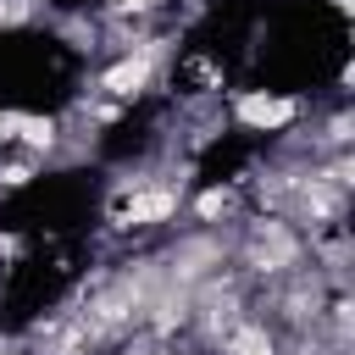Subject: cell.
<instances>
[{"mask_svg":"<svg viewBox=\"0 0 355 355\" xmlns=\"http://www.w3.org/2000/svg\"><path fill=\"white\" fill-rule=\"evenodd\" d=\"M305 255H311V244H305V233H300L288 216H261V211H250V216L233 227V272L250 283V294L283 283L288 272H300Z\"/></svg>","mask_w":355,"mask_h":355,"instance_id":"cell-1","label":"cell"},{"mask_svg":"<svg viewBox=\"0 0 355 355\" xmlns=\"http://www.w3.org/2000/svg\"><path fill=\"white\" fill-rule=\"evenodd\" d=\"M172 39H178V33H144V39H133L128 50L105 55V67L94 72L89 94H94V100H116V105H133V100H144V94H150V89L166 78Z\"/></svg>","mask_w":355,"mask_h":355,"instance_id":"cell-2","label":"cell"},{"mask_svg":"<svg viewBox=\"0 0 355 355\" xmlns=\"http://www.w3.org/2000/svg\"><path fill=\"white\" fill-rule=\"evenodd\" d=\"M189 172L194 161H166L161 178L128 189L122 200H111V227L116 233H155V227H172L183 216V194H189Z\"/></svg>","mask_w":355,"mask_h":355,"instance_id":"cell-3","label":"cell"},{"mask_svg":"<svg viewBox=\"0 0 355 355\" xmlns=\"http://www.w3.org/2000/svg\"><path fill=\"white\" fill-rule=\"evenodd\" d=\"M222 111H227V122L244 128V133H288V128L305 116V100H300V94H283V89H239Z\"/></svg>","mask_w":355,"mask_h":355,"instance_id":"cell-4","label":"cell"},{"mask_svg":"<svg viewBox=\"0 0 355 355\" xmlns=\"http://www.w3.org/2000/svg\"><path fill=\"white\" fill-rule=\"evenodd\" d=\"M61 144H67L61 116H44V111H17V105H6V111H0V150H17V155L44 161V155H61Z\"/></svg>","mask_w":355,"mask_h":355,"instance_id":"cell-5","label":"cell"},{"mask_svg":"<svg viewBox=\"0 0 355 355\" xmlns=\"http://www.w3.org/2000/svg\"><path fill=\"white\" fill-rule=\"evenodd\" d=\"M244 205V189L239 183H205L194 194H183V211H189V227H222L233 222Z\"/></svg>","mask_w":355,"mask_h":355,"instance_id":"cell-6","label":"cell"},{"mask_svg":"<svg viewBox=\"0 0 355 355\" xmlns=\"http://www.w3.org/2000/svg\"><path fill=\"white\" fill-rule=\"evenodd\" d=\"M216 355H283V333H277L266 316H255V311H250L239 327H227V333H222Z\"/></svg>","mask_w":355,"mask_h":355,"instance_id":"cell-7","label":"cell"},{"mask_svg":"<svg viewBox=\"0 0 355 355\" xmlns=\"http://www.w3.org/2000/svg\"><path fill=\"white\" fill-rule=\"evenodd\" d=\"M50 11V0H0V33H17V28H33L39 17Z\"/></svg>","mask_w":355,"mask_h":355,"instance_id":"cell-8","label":"cell"},{"mask_svg":"<svg viewBox=\"0 0 355 355\" xmlns=\"http://www.w3.org/2000/svg\"><path fill=\"white\" fill-rule=\"evenodd\" d=\"M33 178H39V161H33V155H11V161L0 155V194H17V189H28Z\"/></svg>","mask_w":355,"mask_h":355,"instance_id":"cell-9","label":"cell"},{"mask_svg":"<svg viewBox=\"0 0 355 355\" xmlns=\"http://www.w3.org/2000/svg\"><path fill=\"white\" fill-rule=\"evenodd\" d=\"M327 6H333L338 17H349V11H355V0H327Z\"/></svg>","mask_w":355,"mask_h":355,"instance_id":"cell-10","label":"cell"}]
</instances>
